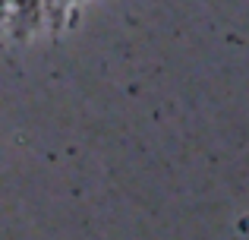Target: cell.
Segmentation results:
<instances>
[{
    "label": "cell",
    "mask_w": 249,
    "mask_h": 240,
    "mask_svg": "<svg viewBox=\"0 0 249 240\" xmlns=\"http://www.w3.org/2000/svg\"><path fill=\"white\" fill-rule=\"evenodd\" d=\"M16 3V0H0V16H6V13H10V6Z\"/></svg>",
    "instance_id": "1"
}]
</instances>
